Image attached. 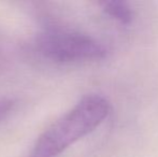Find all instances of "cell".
<instances>
[{
    "label": "cell",
    "mask_w": 158,
    "mask_h": 157,
    "mask_svg": "<svg viewBox=\"0 0 158 157\" xmlns=\"http://www.w3.org/2000/svg\"><path fill=\"white\" fill-rule=\"evenodd\" d=\"M37 50L43 57L57 64H79L102 59L103 44L89 35L66 28H51L37 39Z\"/></svg>",
    "instance_id": "2"
},
{
    "label": "cell",
    "mask_w": 158,
    "mask_h": 157,
    "mask_svg": "<svg viewBox=\"0 0 158 157\" xmlns=\"http://www.w3.org/2000/svg\"><path fill=\"white\" fill-rule=\"evenodd\" d=\"M13 109V102L9 99L0 98V123L6 118Z\"/></svg>",
    "instance_id": "4"
},
{
    "label": "cell",
    "mask_w": 158,
    "mask_h": 157,
    "mask_svg": "<svg viewBox=\"0 0 158 157\" xmlns=\"http://www.w3.org/2000/svg\"><path fill=\"white\" fill-rule=\"evenodd\" d=\"M102 8L106 14L125 25L130 24L133 19V12L127 2L114 1V0L106 1L102 3Z\"/></svg>",
    "instance_id": "3"
},
{
    "label": "cell",
    "mask_w": 158,
    "mask_h": 157,
    "mask_svg": "<svg viewBox=\"0 0 158 157\" xmlns=\"http://www.w3.org/2000/svg\"><path fill=\"white\" fill-rule=\"evenodd\" d=\"M110 103L100 95L85 96L55 121L35 142L29 157H57L93 132L110 113Z\"/></svg>",
    "instance_id": "1"
}]
</instances>
